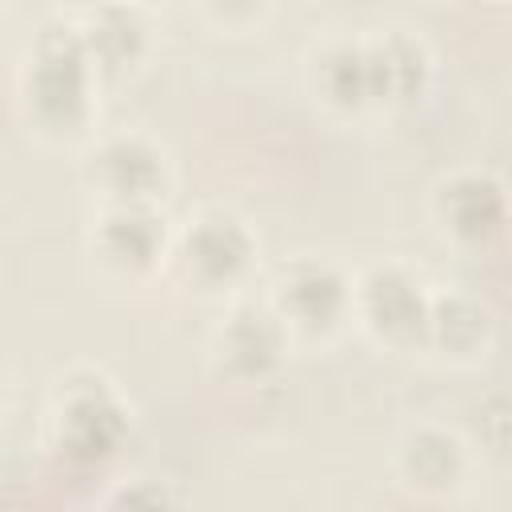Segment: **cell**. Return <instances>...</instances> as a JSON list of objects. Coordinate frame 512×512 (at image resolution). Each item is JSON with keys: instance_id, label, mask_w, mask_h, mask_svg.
Returning <instances> with one entry per match:
<instances>
[{"instance_id": "cell-1", "label": "cell", "mask_w": 512, "mask_h": 512, "mask_svg": "<svg viewBox=\"0 0 512 512\" xmlns=\"http://www.w3.org/2000/svg\"><path fill=\"white\" fill-rule=\"evenodd\" d=\"M92 76L84 32L72 24H44L28 48L20 104L28 108V132L52 144L88 136L92 124Z\"/></svg>"}, {"instance_id": "cell-2", "label": "cell", "mask_w": 512, "mask_h": 512, "mask_svg": "<svg viewBox=\"0 0 512 512\" xmlns=\"http://www.w3.org/2000/svg\"><path fill=\"white\" fill-rule=\"evenodd\" d=\"M168 264L192 292L224 296L248 280L256 264V236L232 212H200L176 232Z\"/></svg>"}, {"instance_id": "cell-3", "label": "cell", "mask_w": 512, "mask_h": 512, "mask_svg": "<svg viewBox=\"0 0 512 512\" xmlns=\"http://www.w3.org/2000/svg\"><path fill=\"white\" fill-rule=\"evenodd\" d=\"M128 416L108 380L84 376L56 388L48 408V448L72 464H100L120 448Z\"/></svg>"}, {"instance_id": "cell-4", "label": "cell", "mask_w": 512, "mask_h": 512, "mask_svg": "<svg viewBox=\"0 0 512 512\" xmlns=\"http://www.w3.org/2000/svg\"><path fill=\"white\" fill-rule=\"evenodd\" d=\"M432 292L420 276L400 264H372L360 280H352V320L380 348H416L428 344Z\"/></svg>"}, {"instance_id": "cell-5", "label": "cell", "mask_w": 512, "mask_h": 512, "mask_svg": "<svg viewBox=\"0 0 512 512\" xmlns=\"http://www.w3.org/2000/svg\"><path fill=\"white\" fill-rule=\"evenodd\" d=\"M172 240L156 204L144 208H100L88 228V256L100 276L120 284H144L172 260Z\"/></svg>"}, {"instance_id": "cell-6", "label": "cell", "mask_w": 512, "mask_h": 512, "mask_svg": "<svg viewBox=\"0 0 512 512\" xmlns=\"http://www.w3.org/2000/svg\"><path fill=\"white\" fill-rule=\"evenodd\" d=\"M80 180L100 208H144L160 204L168 188V164L148 136L116 132L88 148Z\"/></svg>"}, {"instance_id": "cell-7", "label": "cell", "mask_w": 512, "mask_h": 512, "mask_svg": "<svg viewBox=\"0 0 512 512\" xmlns=\"http://www.w3.org/2000/svg\"><path fill=\"white\" fill-rule=\"evenodd\" d=\"M268 308L288 340H328L352 320V280L324 260H296L276 276Z\"/></svg>"}, {"instance_id": "cell-8", "label": "cell", "mask_w": 512, "mask_h": 512, "mask_svg": "<svg viewBox=\"0 0 512 512\" xmlns=\"http://www.w3.org/2000/svg\"><path fill=\"white\" fill-rule=\"evenodd\" d=\"M288 344L292 340L268 304H240L212 332L208 368L216 380L228 384H260L280 368Z\"/></svg>"}, {"instance_id": "cell-9", "label": "cell", "mask_w": 512, "mask_h": 512, "mask_svg": "<svg viewBox=\"0 0 512 512\" xmlns=\"http://www.w3.org/2000/svg\"><path fill=\"white\" fill-rule=\"evenodd\" d=\"M512 196L484 172H456L432 192V220L444 240L456 248H484L496 236H508Z\"/></svg>"}, {"instance_id": "cell-10", "label": "cell", "mask_w": 512, "mask_h": 512, "mask_svg": "<svg viewBox=\"0 0 512 512\" xmlns=\"http://www.w3.org/2000/svg\"><path fill=\"white\" fill-rule=\"evenodd\" d=\"M312 96L336 112H360L368 104H388L380 40H336L324 44L308 64Z\"/></svg>"}, {"instance_id": "cell-11", "label": "cell", "mask_w": 512, "mask_h": 512, "mask_svg": "<svg viewBox=\"0 0 512 512\" xmlns=\"http://www.w3.org/2000/svg\"><path fill=\"white\" fill-rule=\"evenodd\" d=\"M396 480L420 500H452L468 476V448L440 424H416L396 444Z\"/></svg>"}, {"instance_id": "cell-12", "label": "cell", "mask_w": 512, "mask_h": 512, "mask_svg": "<svg viewBox=\"0 0 512 512\" xmlns=\"http://www.w3.org/2000/svg\"><path fill=\"white\" fill-rule=\"evenodd\" d=\"M96 72H128L148 52V8L132 0H104L80 24Z\"/></svg>"}, {"instance_id": "cell-13", "label": "cell", "mask_w": 512, "mask_h": 512, "mask_svg": "<svg viewBox=\"0 0 512 512\" xmlns=\"http://www.w3.org/2000/svg\"><path fill=\"white\" fill-rule=\"evenodd\" d=\"M492 340V316L472 296H432L428 344L452 360H480Z\"/></svg>"}, {"instance_id": "cell-14", "label": "cell", "mask_w": 512, "mask_h": 512, "mask_svg": "<svg viewBox=\"0 0 512 512\" xmlns=\"http://www.w3.org/2000/svg\"><path fill=\"white\" fill-rule=\"evenodd\" d=\"M192 4L220 32H244V28L260 24V16L268 12V0H192Z\"/></svg>"}, {"instance_id": "cell-15", "label": "cell", "mask_w": 512, "mask_h": 512, "mask_svg": "<svg viewBox=\"0 0 512 512\" xmlns=\"http://www.w3.org/2000/svg\"><path fill=\"white\" fill-rule=\"evenodd\" d=\"M56 4H64V8H76V12H84V16H88V12H92V8H100L104 0H56Z\"/></svg>"}, {"instance_id": "cell-16", "label": "cell", "mask_w": 512, "mask_h": 512, "mask_svg": "<svg viewBox=\"0 0 512 512\" xmlns=\"http://www.w3.org/2000/svg\"><path fill=\"white\" fill-rule=\"evenodd\" d=\"M132 4H140V8H148V12H152V8H160V4H168V0H132Z\"/></svg>"}, {"instance_id": "cell-17", "label": "cell", "mask_w": 512, "mask_h": 512, "mask_svg": "<svg viewBox=\"0 0 512 512\" xmlns=\"http://www.w3.org/2000/svg\"><path fill=\"white\" fill-rule=\"evenodd\" d=\"M508 240H512V216H508Z\"/></svg>"}]
</instances>
